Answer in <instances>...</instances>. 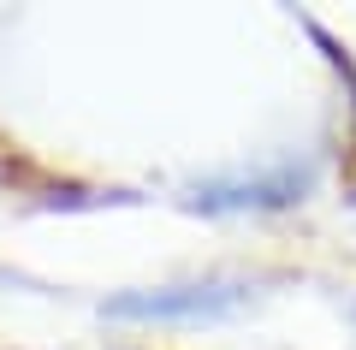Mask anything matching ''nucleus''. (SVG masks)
Listing matches in <instances>:
<instances>
[{"label": "nucleus", "mask_w": 356, "mask_h": 350, "mask_svg": "<svg viewBox=\"0 0 356 350\" xmlns=\"http://www.w3.org/2000/svg\"><path fill=\"white\" fill-rule=\"evenodd\" d=\"M350 326H356V297H350Z\"/></svg>", "instance_id": "3"}, {"label": "nucleus", "mask_w": 356, "mask_h": 350, "mask_svg": "<svg viewBox=\"0 0 356 350\" xmlns=\"http://www.w3.org/2000/svg\"><path fill=\"white\" fill-rule=\"evenodd\" d=\"M315 190L309 154H267V161L220 166L184 184V208L196 214H285Z\"/></svg>", "instance_id": "1"}, {"label": "nucleus", "mask_w": 356, "mask_h": 350, "mask_svg": "<svg viewBox=\"0 0 356 350\" xmlns=\"http://www.w3.org/2000/svg\"><path fill=\"white\" fill-rule=\"evenodd\" d=\"M255 297V279L238 273H202V279H166V285H137L102 303L107 321H143V326H202L226 321Z\"/></svg>", "instance_id": "2"}]
</instances>
